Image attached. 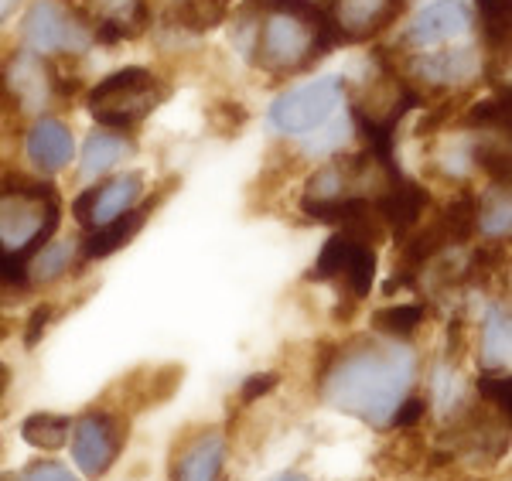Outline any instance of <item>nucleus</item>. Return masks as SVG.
<instances>
[{"label": "nucleus", "instance_id": "nucleus-22", "mask_svg": "<svg viewBox=\"0 0 512 481\" xmlns=\"http://www.w3.org/2000/svg\"><path fill=\"white\" fill-rule=\"evenodd\" d=\"M465 127L468 130H495V134L506 137L512 127V103H509V89L502 86L499 93L489 99H478L472 110L465 113Z\"/></svg>", "mask_w": 512, "mask_h": 481}, {"label": "nucleus", "instance_id": "nucleus-18", "mask_svg": "<svg viewBox=\"0 0 512 481\" xmlns=\"http://www.w3.org/2000/svg\"><path fill=\"white\" fill-rule=\"evenodd\" d=\"M147 24H151V7H147V0H123L117 11H110L103 21H99L93 38L103 48H117L120 41L144 35Z\"/></svg>", "mask_w": 512, "mask_h": 481}, {"label": "nucleus", "instance_id": "nucleus-8", "mask_svg": "<svg viewBox=\"0 0 512 481\" xmlns=\"http://www.w3.org/2000/svg\"><path fill=\"white\" fill-rule=\"evenodd\" d=\"M407 0H325V14L332 18L338 38L345 41H376L400 18Z\"/></svg>", "mask_w": 512, "mask_h": 481}, {"label": "nucleus", "instance_id": "nucleus-40", "mask_svg": "<svg viewBox=\"0 0 512 481\" xmlns=\"http://www.w3.org/2000/svg\"><path fill=\"white\" fill-rule=\"evenodd\" d=\"M93 198H96V185H89L86 192H79L76 202H72V212H76V219L86 229H89V212H93Z\"/></svg>", "mask_w": 512, "mask_h": 481}, {"label": "nucleus", "instance_id": "nucleus-38", "mask_svg": "<svg viewBox=\"0 0 512 481\" xmlns=\"http://www.w3.org/2000/svg\"><path fill=\"white\" fill-rule=\"evenodd\" d=\"M451 113H454V103H441V106H437V113H431V116H424V120H420L417 134L427 137V134H434V130H441V123L448 120Z\"/></svg>", "mask_w": 512, "mask_h": 481}, {"label": "nucleus", "instance_id": "nucleus-30", "mask_svg": "<svg viewBox=\"0 0 512 481\" xmlns=\"http://www.w3.org/2000/svg\"><path fill=\"white\" fill-rule=\"evenodd\" d=\"M478 393H482L502 417L512 413V379L506 372H485V376L478 379Z\"/></svg>", "mask_w": 512, "mask_h": 481}, {"label": "nucleus", "instance_id": "nucleus-7", "mask_svg": "<svg viewBox=\"0 0 512 481\" xmlns=\"http://www.w3.org/2000/svg\"><path fill=\"white\" fill-rule=\"evenodd\" d=\"M72 458H76L79 471L86 478H103L113 468L120 447H123V427L117 417L103 410H93L86 417H79V424L72 427Z\"/></svg>", "mask_w": 512, "mask_h": 481}, {"label": "nucleus", "instance_id": "nucleus-32", "mask_svg": "<svg viewBox=\"0 0 512 481\" xmlns=\"http://www.w3.org/2000/svg\"><path fill=\"white\" fill-rule=\"evenodd\" d=\"M209 120L216 123L212 130H219L222 137H233V134H239V127L246 123V110L239 103H233V99H219V103L209 110Z\"/></svg>", "mask_w": 512, "mask_h": 481}, {"label": "nucleus", "instance_id": "nucleus-33", "mask_svg": "<svg viewBox=\"0 0 512 481\" xmlns=\"http://www.w3.org/2000/svg\"><path fill=\"white\" fill-rule=\"evenodd\" d=\"M277 383H280L277 372H256V376H250L243 386H239V400H243V403H256L260 396L274 393Z\"/></svg>", "mask_w": 512, "mask_h": 481}, {"label": "nucleus", "instance_id": "nucleus-25", "mask_svg": "<svg viewBox=\"0 0 512 481\" xmlns=\"http://www.w3.org/2000/svg\"><path fill=\"white\" fill-rule=\"evenodd\" d=\"M475 229H482L489 239H506L512 229V212H509V188H492L489 195L478 202Z\"/></svg>", "mask_w": 512, "mask_h": 481}, {"label": "nucleus", "instance_id": "nucleus-21", "mask_svg": "<svg viewBox=\"0 0 512 481\" xmlns=\"http://www.w3.org/2000/svg\"><path fill=\"white\" fill-rule=\"evenodd\" d=\"M79 246L72 243V239H59V243H45L41 250L31 256V270H28V280H35V284H52V280H59L62 273L72 270V263L76 260Z\"/></svg>", "mask_w": 512, "mask_h": 481}, {"label": "nucleus", "instance_id": "nucleus-10", "mask_svg": "<svg viewBox=\"0 0 512 481\" xmlns=\"http://www.w3.org/2000/svg\"><path fill=\"white\" fill-rule=\"evenodd\" d=\"M427 205H431V192H427L420 181L396 174L393 181H386V185L379 188V198L373 202V209L379 215V222H383L386 229H393V236L403 239V236H410V229L420 222V215L427 212Z\"/></svg>", "mask_w": 512, "mask_h": 481}, {"label": "nucleus", "instance_id": "nucleus-27", "mask_svg": "<svg viewBox=\"0 0 512 481\" xmlns=\"http://www.w3.org/2000/svg\"><path fill=\"white\" fill-rule=\"evenodd\" d=\"M485 366L492 372H502L509 362V311L492 308L485 314Z\"/></svg>", "mask_w": 512, "mask_h": 481}, {"label": "nucleus", "instance_id": "nucleus-19", "mask_svg": "<svg viewBox=\"0 0 512 481\" xmlns=\"http://www.w3.org/2000/svg\"><path fill=\"white\" fill-rule=\"evenodd\" d=\"M475 215H478V198L472 192H461L448 202V209H441L434 226L441 229L448 246H465L475 232Z\"/></svg>", "mask_w": 512, "mask_h": 481}, {"label": "nucleus", "instance_id": "nucleus-13", "mask_svg": "<svg viewBox=\"0 0 512 481\" xmlns=\"http://www.w3.org/2000/svg\"><path fill=\"white\" fill-rule=\"evenodd\" d=\"M28 161L35 164L41 174H59L62 168L72 164V154H76V144H72V134L62 120H38L35 127L28 130Z\"/></svg>", "mask_w": 512, "mask_h": 481}, {"label": "nucleus", "instance_id": "nucleus-41", "mask_svg": "<svg viewBox=\"0 0 512 481\" xmlns=\"http://www.w3.org/2000/svg\"><path fill=\"white\" fill-rule=\"evenodd\" d=\"M18 7H21V0H0V24L11 18V14L18 11Z\"/></svg>", "mask_w": 512, "mask_h": 481}, {"label": "nucleus", "instance_id": "nucleus-29", "mask_svg": "<svg viewBox=\"0 0 512 481\" xmlns=\"http://www.w3.org/2000/svg\"><path fill=\"white\" fill-rule=\"evenodd\" d=\"M352 246H355V243H352L349 236H342V232H335V236L328 239L325 246H321L318 263H315V270H311L308 277H311V280H338V273H342L345 260H349Z\"/></svg>", "mask_w": 512, "mask_h": 481}, {"label": "nucleus", "instance_id": "nucleus-39", "mask_svg": "<svg viewBox=\"0 0 512 481\" xmlns=\"http://www.w3.org/2000/svg\"><path fill=\"white\" fill-rule=\"evenodd\" d=\"M0 113L11 116V113H21V103L14 96L11 82H7V69H0Z\"/></svg>", "mask_w": 512, "mask_h": 481}, {"label": "nucleus", "instance_id": "nucleus-36", "mask_svg": "<svg viewBox=\"0 0 512 481\" xmlns=\"http://www.w3.org/2000/svg\"><path fill=\"white\" fill-rule=\"evenodd\" d=\"M434 396H437V400H441L444 406L461 400V383L454 379V372H451V369H437V376H434Z\"/></svg>", "mask_w": 512, "mask_h": 481}, {"label": "nucleus", "instance_id": "nucleus-17", "mask_svg": "<svg viewBox=\"0 0 512 481\" xmlns=\"http://www.w3.org/2000/svg\"><path fill=\"white\" fill-rule=\"evenodd\" d=\"M130 151V140L113 134V130H93L82 144V154H79V178L82 181H93L99 174L113 171L117 164L127 157Z\"/></svg>", "mask_w": 512, "mask_h": 481}, {"label": "nucleus", "instance_id": "nucleus-1", "mask_svg": "<svg viewBox=\"0 0 512 481\" xmlns=\"http://www.w3.org/2000/svg\"><path fill=\"white\" fill-rule=\"evenodd\" d=\"M417 376V355L403 342H359L321 369V400L369 427H390Z\"/></svg>", "mask_w": 512, "mask_h": 481}, {"label": "nucleus", "instance_id": "nucleus-15", "mask_svg": "<svg viewBox=\"0 0 512 481\" xmlns=\"http://www.w3.org/2000/svg\"><path fill=\"white\" fill-rule=\"evenodd\" d=\"M7 82H11L14 96H18L21 110L38 113L52 99V65H45L35 52H21L14 65L7 69Z\"/></svg>", "mask_w": 512, "mask_h": 481}, {"label": "nucleus", "instance_id": "nucleus-20", "mask_svg": "<svg viewBox=\"0 0 512 481\" xmlns=\"http://www.w3.org/2000/svg\"><path fill=\"white\" fill-rule=\"evenodd\" d=\"M478 24H482V38L489 52L506 55L512 38V0H475Z\"/></svg>", "mask_w": 512, "mask_h": 481}, {"label": "nucleus", "instance_id": "nucleus-24", "mask_svg": "<svg viewBox=\"0 0 512 481\" xmlns=\"http://www.w3.org/2000/svg\"><path fill=\"white\" fill-rule=\"evenodd\" d=\"M338 277L345 280V297H352V301H362V297H369V290H373V280H376V250H373V246L355 243Z\"/></svg>", "mask_w": 512, "mask_h": 481}, {"label": "nucleus", "instance_id": "nucleus-28", "mask_svg": "<svg viewBox=\"0 0 512 481\" xmlns=\"http://www.w3.org/2000/svg\"><path fill=\"white\" fill-rule=\"evenodd\" d=\"M472 157H475L478 168L489 174V181L495 188H509V144H506V137L502 140L489 137V144L472 147Z\"/></svg>", "mask_w": 512, "mask_h": 481}, {"label": "nucleus", "instance_id": "nucleus-37", "mask_svg": "<svg viewBox=\"0 0 512 481\" xmlns=\"http://www.w3.org/2000/svg\"><path fill=\"white\" fill-rule=\"evenodd\" d=\"M427 413V406L424 400H403L400 406H396V413H393V420H390V427H414L420 417Z\"/></svg>", "mask_w": 512, "mask_h": 481}, {"label": "nucleus", "instance_id": "nucleus-2", "mask_svg": "<svg viewBox=\"0 0 512 481\" xmlns=\"http://www.w3.org/2000/svg\"><path fill=\"white\" fill-rule=\"evenodd\" d=\"M260 11V7H250ZM246 35H243V52L246 58L263 72L274 76H291L308 65L321 62L325 55L335 52V45H342L332 18L325 11L318 14H280V11H263L256 18H243Z\"/></svg>", "mask_w": 512, "mask_h": 481}, {"label": "nucleus", "instance_id": "nucleus-42", "mask_svg": "<svg viewBox=\"0 0 512 481\" xmlns=\"http://www.w3.org/2000/svg\"><path fill=\"white\" fill-rule=\"evenodd\" d=\"M267 481H311V478L297 475V471H284V475H277V478H267Z\"/></svg>", "mask_w": 512, "mask_h": 481}, {"label": "nucleus", "instance_id": "nucleus-5", "mask_svg": "<svg viewBox=\"0 0 512 481\" xmlns=\"http://www.w3.org/2000/svg\"><path fill=\"white\" fill-rule=\"evenodd\" d=\"M345 96V79L342 76H321L311 79L304 86L291 89V93L277 96L270 103V127L284 137H308L318 134L328 120L338 113Z\"/></svg>", "mask_w": 512, "mask_h": 481}, {"label": "nucleus", "instance_id": "nucleus-35", "mask_svg": "<svg viewBox=\"0 0 512 481\" xmlns=\"http://www.w3.org/2000/svg\"><path fill=\"white\" fill-rule=\"evenodd\" d=\"M52 318H55V308H52V304H41V308L31 311L28 328H24V345L35 348V345L41 342V335H45V328L52 325Z\"/></svg>", "mask_w": 512, "mask_h": 481}, {"label": "nucleus", "instance_id": "nucleus-23", "mask_svg": "<svg viewBox=\"0 0 512 481\" xmlns=\"http://www.w3.org/2000/svg\"><path fill=\"white\" fill-rule=\"evenodd\" d=\"M72 430V420L62 413H31L21 424V437L38 451H59Z\"/></svg>", "mask_w": 512, "mask_h": 481}, {"label": "nucleus", "instance_id": "nucleus-16", "mask_svg": "<svg viewBox=\"0 0 512 481\" xmlns=\"http://www.w3.org/2000/svg\"><path fill=\"white\" fill-rule=\"evenodd\" d=\"M222 464H226V437L219 430H205L181 454L175 481H219Z\"/></svg>", "mask_w": 512, "mask_h": 481}, {"label": "nucleus", "instance_id": "nucleus-4", "mask_svg": "<svg viewBox=\"0 0 512 481\" xmlns=\"http://www.w3.org/2000/svg\"><path fill=\"white\" fill-rule=\"evenodd\" d=\"M168 96V86H161L154 79L151 69L144 65H127V69L110 72L103 82H96L89 89V113H93L96 123H103L113 134H130L154 106L164 103Z\"/></svg>", "mask_w": 512, "mask_h": 481}, {"label": "nucleus", "instance_id": "nucleus-3", "mask_svg": "<svg viewBox=\"0 0 512 481\" xmlns=\"http://www.w3.org/2000/svg\"><path fill=\"white\" fill-rule=\"evenodd\" d=\"M62 198L52 181L11 178L0 188V250L28 263L52 239L62 219Z\"/></svg>", "mask_w": 512, "mask_h": 481}, {"label": "nucleus", "instance_id": "nucleus-31", "mask_svg": "<svg viewBox=\"0 0 512 481\" xmlns=\"http://www.w3.org/2000/svg\"><path fill=\"white\" fill-rule=\"evenodd\" d=\"M328 134H308L304 137V154H332V151H338V147L345 144V140H349V123H332L328 120Z\"/></svg>", "mask_w": 512, "mask_h": 481}, {"label": "nucleus", "instance_id": "nucleus-11", "mask_svg": "<svg viewBox=\"0 0 512 481\" xmlns=\"http://www.w3.org/2000/svg\"><path fill=\"white\" fill-rule=\"evenodd\" d=\"M478 69H482V58H478L475 45L407 58V76H414L417 82H427V86H465Z\"/></svg>", "mask_w": 512, "mask_h": 481}, {"label": "nucleus", "instance_id": "nucleus-34", "mask_svg": "<svg viewBox=\"0 0 512 481\" xmlns=\"http://www.w3.org/2000/svg\"><path fill=\"white\" fill-rule=\"evenodd\" d=\"M18 481H79L76 475H72L69 468H62V464L55 461H35L24 468V475Z\"/></svg>", "mask_w": 512, "mask_h": 481}, {"label": "nucleus", "instance_id": "nucleus-6", "mask_svg": "<svg viewBox=\"0 0 512 481\" xmlns=\"http://www.w3.org/2000/svg\"><path fill=\"white\" fill-rule=\"evenodd\" d=\"M21 38L35 55H79L89 48L93 31L79 21L62 0H35L24 11Z\"/></svg>", "mask_w": 512, "mask_h": 481}, {"label": "nucleus", "instance_id": "nucleus-26", "mask_svg": "<svg viewBox=\"0 0 512 481\" xmlns=\"http://www.w3.org/2000/svg\"><path fill=\"white\" fill-rule=\"evenodd\" d=\"M427 318V308L424 304H396V308H383L373 314V328L379 335H390V338H407L414 335V331L424 325Z\"/></svg>", "mask_w": 512, "mask_h": 481}, {"label": "nucleus", "instance_id": "nucleus-12", "mask_svg": "<svg viewBox=\"0 0 512 481\" xmlns=\"http://www.w3.org/2000/svg\"><path fill=\"white\" fill-rule=\"evenodd\" d=\"M158 198L161 195H151L147 202H140L137 209H130L127 215H120V219H113V222H106V226H99V229L89 232V236L82 239V250H79L82 260H103V256L123 250V246H127L130 239H134L137 232L144 229V222L151 219Z\"/></svg>", "mask_w": 512, "mask_h": 481}, {"label": "nucleus", "instance_id": "nucleus-14", "mask_svg": "<svg viewBox=\"0 0 512 481\" xmlns=\"http://www.w3.org/2000/svg\"><path fill=\"white\" fill-rule=\"evenodd\" d=\"M140 195H144V174H120L113 181H99L96 185V198H93V212H89V232L106 226V222L120 219L130 209L140 205Z\"/></svg>", "mask_w": 512, "mask_h": 481}, {"label": "nucleus", "instance_id": "nucleus-9", "mask_svg": "<svg viewBox=\"0 0 512 481\" xmlns=\"http://www.w3.org/2000/svg\"><path fill=\"white\" fill-rule=\"evenodd\" d=\"M472 7L468 0H434L427 4L417 18H410V24L403 28L400 45L407 48H434L444 41H454L472 31Z\"/></svg>", "mask_w": 512, "mask_h": 481}]
</instances>
